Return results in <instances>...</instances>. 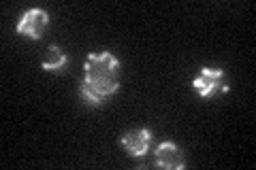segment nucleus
Returning <instances> with one entry per match:
<instances>
[{
  "label": "nucleus",
  "instance_id": "nucleus-1",
  "mask_svg": "<svg viewBox=\"0 0 256 170\" xmlns=\"http://www.w3.org/2000/svg\"><path fill=\"white\" fill-rule=\"evenodd\" d=\"M120 62L109 51L88 55L84 66V81H82V96L88 104L98 107L102 100L118 92L120 87Z\"/></svg>",
  "mask_w": 256,
  "mask_h": 170
},
{
  "label": "nucleus",
  "instance_id": "nucleus-2",
  "mask_svg": "<svg viewBox=\"0 0 256 170\" xmlns=\"http://www.w3.org/2000/svg\"><path fill=\"white\" fill-rule=\"evenodd\" d=\"M47 23H50V17H47V13L43 9H30L28 13L22 15V19L18 23V32L22 36L36 40L43 36Z\"/></svg>",
  "mask_w": 256,
  "mask_h": 170
},
{
  "label": "nucleus",
  "instance_id": "nucleus-3",
  "mask_svg": "<svg viewBox=\"0 0 256 170\" xmlns=\"http://www.w3.org/2000/svg\"><path fill=\"white\" fill-rule=\"evenodd\" d=\"M156 164L166 170H182L186 166V162H184V153L180 151L178 145L162 143V145H158V149H156Z\"/></svg>",
  "mask_w": 256,
  "mask_h": 170
},
{
  "label": "nucleus",
  "instance_id": "nucleus-6",
  "mask_svg": "<svg viewBox=\"0 0 256 170\" xmlns=\"http://www.w3.org/2000/svg\"><path fill=\"white\" fill-rule=\"evenodd\" d=\"M66 53H64L60 47H56V45H52V47H47V51H45V55H43V62H41V66H43V70H50V72H60V70H64V66H66Z\"/></svg>",
  "mask_w": 256,
  "mask_h": 170
},
{
  "label": "nucleus",
  "instance_id": "nucleus-4",
  "mask_svg": "<svg viewBox=\"0 0 256 170\" xmlns=\"http://www.w3.org/2000/svg\"><path fill=\"white\" fill-rule=\"evenodd\" d=\"M222 75L224 72L220 68H203L201 72H198V77L192 81V87H194L201 98H210V96L218 90Z\"/></svg>",
  "mask_w": 256,
  "mask_h": 170
},
{
  "label": "nucleus",
  "instance_id": "nucleus-5",
  "mask_svg": "<svg viewBox=\"0 0 256 170\" xmlns=\"http://www.w3.org/2000/svg\"><path fill=\"white\" fill-rule=\"evenodd\" d=\"M150 141H152V132L146 130V128L134 130V132H128V134L122 136L124 149L128 151V156H132V158L146 156L148 149H150Z\"/></svg>",
  "mask_w": 256,
  "mask_h": 170
}]
</instances>
